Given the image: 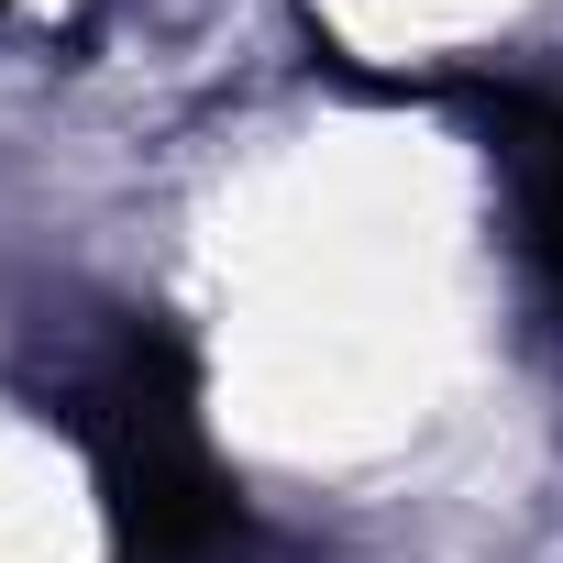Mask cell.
<instances>
[{"label": "cell", "instance_id": "6da1fadb", "mask_svg": "<svg viewBox=\"0 0 563 563\" xmlns=\"http://www.w3.org/2000/svg\"><path fill=\"white\" fill-rule=\"evenodd\" d=\"M508 177H519V232L563 288V111H508Z\"/></svg>", "mask_w": 563, "mask_h": 563}]
</instances>
